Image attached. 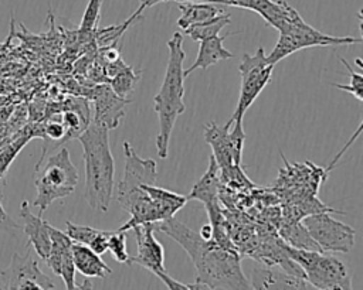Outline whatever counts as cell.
<instances>
[{
	"label": "cell",
	"instance_id": "29",
	"mask_svg": "<svg viewBox=\"0 0 363 290\" xmlns=\"http://www.w3.org/2000/svg\"><path fill=\"white\" fill-rule=\"evenodd\" d=\"M99 57L102 59V65L104 64H109V62H115V61H118L121 58L119 50L115 47V42L112 45H109V47L102 48L101 52H99Z\"/></svg>",
	"mask_w": 363,
	"mask_h": 290
},
{
	"label": "cell",
	"instance_id": "1",
	"mask_svg": "<svg viewBox=\"0 0 363 290\" xmlns=\"http://www.w3.org/2000/svg\"><path fill=\"white\" fill-rule=\"evenodd\" d=\"M164 235L176 240L190 256L197 270L193 289H250V280L245 277L240 255L234 248L218 245L213 239H203L187 225L174 219V216L156 222Z\"/></svg>",
	"mask_w": 363,
	"mask_h": 290
},
{
	"label": "cell",
	"instance_id": "8",
	"mask_svg": "<svg viewBox=\"0 0 363 290\" xmlns=\"http://www.w3.org/2000/svg\"><path fill=\"white\" fill-rule=\"evenodd\" d=\"M136 236V255L129 257V263H136L157 276L167 289L191 290L190 284L174 280L164 269V249L155 236V224H142L132 228Z\"/></svg>",
	"mask_w": 363,
	"mask_h": 290
},
{
	"label": "cell",
	"instance_id": "3",
	"mask_svg": "<svg viewBox=\"0 0 363 290\" xmlns=\"http://www.w3.org/2000/svg\"><path fill=\"white\" fill-rule=\"evenodd\" d=\"M169 59L164 72L163 82L159 92L153 98L155 112L159 119V132L156 136V150L160 158H166L169 154V141L173 126L177 117L186 110L183 102L184 96V75H183V61L186 52L183 50V35L182 33H173L172 38L167 41Z\"/></svg>",
	"mask_w": 363,
	"mask_h": 290
},
{
	"label": "cell",
	"instance_id": "17",
	"mask_svg": "<svg viewBox=\"0 0 363 290\" xmlns=\"http://www.w3.org/2000/svg\"><path fill=\"white\" fill-rule=\"evenodd\" d=\"M71 252L75 270H78L85 277L104 279L112 274V269L102 260L101 255L95 253L86 245L72 242Z\"/></svg>",
	"mask_w": 363,
	"mask_h": 290
},
{
	"label": "cell",
	"instance_id": "26",
	"mask_svg": "<svg viewBox=\"0 0 363 290\" xmlns=\"http://www.w3.org/2000/svg\"><path fill=\"white\" fill-rule=\"evenodd\" d=\"M108 250L118 263H129L130 255L126 249V232L123 231H109L108 236Z\"/></svg>",
	"mask_w": 363,
	"mask_h": 290
},
{
	"label": "cell",
	"instance_id": "21",
	"mask_svg": "<svg viewBox=\"0 0 363 290\" xmlns=\"http://www.w3.org/2000/svg\"><path fill=\"white\" fill-rule=\"evenodd\" d=\"M177 4L182 11L180 17L177 18V25L180 30H186L189 25L207 21L223 13L218 4L210 1H179Z\"/></svg>",
	"mask_w": 363,
	"mask_h": 290
},
{
	"label": "cell",
	"instance_id": "27",
	"mask_svg": "<svg viewBox=\"0 0 363 290\" xmlns=\"http://www.w3.org/2000/svg\"><path fill=\"white\" fill-rule=\"evenodd\" d=\"M340 61L345 64V66L349 71V76H350V83L347 85H342V83H332L335 88L345 91L347 93H350L352 96H354L357 100H363V76L360 72H354L352 69V66L349 65V62L345 58H340Z\"/></svg>",
	"mask_w": 363,
	"mask_h": 290
},
{
	"label": "cell",
	"instance_id": "28",
	"mask_svg": "<svg viewBox=\"0 0 363 290\" xmlns=\"http://www.w3.org/2000/svg\"><path fill=\"white\" fill-rule=\"evenodd\" d=\"M44 137H48L50 140H54V141L67 140V130L62 120L57 122L51 119L50 122H47L44 126Z\"/></svg>",
	"mask_w": 363,
	"mask_h": 290
},
{
	"label": "cell",
	"instance_id": "14",
	"mask_svg": "<svg viewBox=\"0 0 363 290\" xmlns=\"http://www.w3.org/2000/svg\"><path fill=\"white\" fill-rule=\"evenodd\" d=\"M20 216L23 219L24 233L28 236V243L33 246L35 253L45 260L51 248V239L48 233V222L41 215H34L27 201L21 202Z\"/></svg>",
	"mask_w": 363,
	"mask_h": 290
},
{
	"label": "cell",
	"instance_id": "5",
	"mask_svg": "<svg viewBox=\"0 0 363 290\" xmlns=\"http://www.w3.org/2000/svg\"><path fill=\"white\" fill-rule=\"evenodd\" d=\"M281 243L285 253L299 265L303 272V279L311 287L320 290L352 289L350 273L339 257L328 255V252L296 249L284 242Z\"/></svg>",
	"mask_w": 363,
	"mask_h": 290
},
{
	"label": "cell",
	"instance_id": "24",
	"mask_svg": "<svg viewBox=\"0 0 363 290\" xmlns=\"http://www.w3.org/2000/svg\"><path fill=\"white\" fill-rule=\"evenodd\" d=\"M140 74H142V71H135L132 66L125 64L108 81V83L116 95H119L121 98H129L133 93V91L140 79Z\"/></svg>",
	"mask_w": 363,
	"mask_h": 290
},
{
	"label": "cell",
	"instance_id": "11",
	"mask_svg": "<svg viewBox=\"0 0 363 290\" xmlns=\"http://www.w3.org/2000/svg\"><path fill=\"white\" fill-rule=\"evenodd\" d=\"M123 175L118 184V195L140 188L143 184H156L157 167L153 158H142L136 154L129 141H123ZM116 195V197H118Z\"/></svg>",
	"mask_w": 363,
	"mask_h": 290
},
{
	"label": "cell",
	"instance_id": "25",
	"mask_svg": "<svg viewBox=\"0 0 363 290\" xmlns=\"http://www.w3.org/2000/svg\"><path fill=\"white\" fill-rule=\"evenodd\" d=\"M101 6L102 0H89L86 8L82 14V20L79 24V34L82 37L92 35L98 28V21L101 17Z\"/></svg>",
	"mask_w": 363,
	"mask_h": 290
},
{
	"label": "cell",
	"instance_id": "22",
	"mask_svg": "<svg viewBox=\"0 0 363 290\" xmlns=\"http://www.w3.org/2000/svg\"><path fill=\"white\" fill-rule=\"evenodd\" d=\"M279 235L284 240V243L296 248V249H305V250H318L322 252L318 243L312 239L309 232L306 231L302 221H291L285 222L279 228Z\"/></svg>",
	"mask_w": 363,
	"mask_h": 290
},
{
	"label": "cell",
	"instance_id": "16",
	"mask_svg": "<svg viewBox=\"0 0 363 290\" xmlns=\"http://www.w3.org/2000/svg\"><path fill=\"white\" fill-rule=\"evenodd\" d=\"M233 34H235V33H227L224 35H214V37L199 41L200 45H199L197 58L187 69H183L184 78L189 76L196 69H207L208 66H211L220 61L233 58L234 54L223 45V41Z\"/></svg>",
	"mask_w": 363,
	"mask_h": 290
},
{
	"label": "cell",
	"instance_id": "20",
	"mask_svg": "<svg viewBox=\"0 0 363 290\" xmlns=\"http://www.w3.org/2000/svg\"><path fill=\"white\" fill-rule=\"evenodd\" d=\"M65 233L71 238L72 242H78L91 248L95 253L104 255L108 250V236L109 231H101L86 225H77L71 221L65 222Z\"/></svg>",
	"mask_w": 363,
	"mask_h": 290
},
{
	"label": "cell",
	"instance_id": "13",
	"mask_svg": "<svg viewBox=\"0 0 363 290\" xmlns=\"http://www.w3.org/2000/svg\"><path fill=\"white\" fill-rule=\"evenodd\" d=\"M303 277L295 276L275 265H257L251 272L250 289H309Z\"/></svg>",
	"mask_w": 363,
	"mask_h": 290
},
{
	"label": "cell",
	"instance_id": "9",
	"mask_svg": "<svg viewBox=\"0 0 363 290\" xmlns=\"http://www.w3.org/2000/svg\"><path fill=\"white\" fill-rule=\"evenodd\" d=\"M302 224L322 252L347 253L353 248L356 231L332 218L328 211L309 214L302 219Z\"/></svg>",
	"mask_w": 363,
	"mask_h": 290
},
{
	"label": "cell",
	"instance_id": "7",
	"mask_svg": "<svg viewBox=\"0 0 363 290\" xmlns=\"http://www.w3.org/2000/svg\"><path fill=\"white\" fill-rule=\"evenodd\" d=\"M272 65L267 62V55L264 47H259L255 54H244L238 65V72L241 76V86L238 102L234 113L224 127L230 129L231 124H242V117L247 109L254 103L258 95L262 92L265 85L269 82L272 75Z\"/></svg>",
	"mask_w": 363,
	"mask_h": 290
},
{
	"label": "cell",
	"instance_id": "4",
	"mask_svg": "<svg viewBox=\"0 0 363 290\" xmlns=\"http://www.w3.org/2000/svg\"><path fill=\"white\" fill-rule=\"evenodd\" d=\"M77 184L78 171L71 161L68 149H60L55 154L50 156L44 164L38 161L34 175L37 195L33 202L40 211L38 215H43L55 199L72 194Z\"/></svg>",
	"mask_w": 363,
	"mask_h": 290
},
{
	"label": "cell",
	"instance_id": "30",
	"mask_svg": "<svg viewBox=\"0 0 363 290\" xmlns=\"http://www.w3.org/2000/svg\"><path fill=\"white\" fill-rule=\"evenodd\" d=\"M0 226L4 228V229H9V228H18V225L16 222H13L11 218L7 216V214L4 212L1 204H0Z\"/></svg>",
	"mask_w": 363,
	"mask_h": 290
},
{
	"label": "cell",
	"instance_id": "31",
	"mask_svg": "<svg viewBox=\"0 0 363 290\" xmlns=\"http://www.w3.org/2000/svg\"><path fill=\"white\" fill-rule=\"evenodd\" d=\"M199 235H200L203 239H206V240L213 239V226H211V224H206V225H203V226L200 228Z\"/></svg>",
	"mask_w": 363,
	"mask_h": 290
},
{
	"label": "cell",
	"instance_id": "2",
	"mask_svg": "<svg viewBox=\"0 0 363 290\" xmlns=\"http://www.w3.org/2000/svg\"><path fill=\"white\" fill-rule=\"evenodd\" d=\"M85 166V199L96 211L106 212L113 191L115 163L109 147V130L89 122L77 137Z\"/></svg>",
	"mask_w": 363,
	"mask_h": 290
},
{
	"label": "cell",
	"instance_id": "18",
	"mask_svg": "<svg viewBox=\"0 0 363 290\" xmlns=\"http://www.w3.org/2000/svg\"><path fill=\"white\" fill-rule=\"evenodd\" d=\"M221 184V174H220V167L216 163L214 157H210L208 168L203 174V177L193 185L191 191L189 192L187 199H197L203 202L204 205L218 202V190Z\"/></svg>",
	"mask_w": 363,
	"mask_h": 290
},
{
	"label": "cell",
	"instance_id": "10",
	"mask_svg": "<svg viewBox=\"0 0 363 290\" xmlns=\"http://www.w3.org/2000/svg\"><path fill=\"white\" fill-rule=\"evenodd\" d=\"M4 289H55L54 282L38 267L28 252L26 256L14 253L6 270L1 272Z\"/></svg>",
	"mask_w": 363,
	"mask_h": 290
},
{
	"label": "cell",
	"instance_id": "23",
	"mask_svg": "<svg viewBox=\"0 0 363 290\" xmlns=\"http://www.w3.org/2000/svg\"><path fill=\"white\" fill-rule=\"evenodd\" d=\"M231 23V14H225V13H220L217 16H214L213 18L199 23V24H193L189 25L186 30H183V33L186 35H189L191 40L194 41H201L214 35H218V33Z\"/></svg>",
	"mask_w": 363,
	"mask_h": 290
},
{
	"label": "cell",
	"instance_id": "6",
	"mask_svg": "<svg viewBox=\"0 0 363 290\" xmlns=\"http://www.w3.org/2000/svg\"><path fill=\"white\" fill-rule=\"evenodd\" d=\"M362 38L356 37H335L329 34H323L303 21L302 17L291 23L282 31H279L278 42L269 55H267V62L269 65H275L281 59L288 55L309 47H336V45H350L359 44Z\"/></svg>",
	"mask_w": 363,
	"mask_h": 290
},
{
	"label": "cell",
	"instance_id": "15",
	"mask_svg": "<svg viewBox=\"0 0 363 290\" xmlns=\"http://www.w3.org/2000/svg\"><path fill=\"white\" fill-rule=\"evenodd\" d=\"M230 129L227 127H220L216 123H210L204 127V139L211 146L213 149V157L216 163L220 167V174L221 177L225 175L234 166V156H233V149L230 143Z\"/></svg>",
	"mask_w": 363,
	"mask_h": 290
},
{
	"label": "cell",
	"instance_id": "19",
	"mask_svg": "<svg viewBox=\"0 0 363 290\" xmlns=\"http://www.w3.org/2000/svg\"><path fill=\"white\" fill-rule=\"evenodd\" d=\"M142 188L149 194V197L160 216V221L174 216L176 212L179 209H182L186 205V202L189 201L186 195H180L170 190L156 187V184H143Z\"/></svg>",
	"mask_w": 363,
	"mask_h": 290
},
{
	"label": "cell",
	"instance_id": "12",
	"mask_svg": "<svg viewBox=\"0 0 363 290\" xmlns=\"http://www.w3.org/2000/svg\"><path fill=\"white\" fill-rule=\"evenodd\" d=\"M92 100L95 106L92 122L108 130H113L119 126L125 116L126 106L130 103L129 98H121L116 95L106 82L95 85L92 91Z\"/></svg>",
	"mask_w": 363,
	"mask_h": 290
},
{
	"label": "cell",
	"instance_id": "32",
	"mask_svg": "<svg viewBox=\"0 0 363 290\" xmlns=\"http://www.w3.org/2000/svg\"><path fill=\"white\" fill-rule=\"evenodd\" d=\"M162 1H170V0H140V3H143L146 7H150L156 3H162ZM173 1H194V0H173Z\"/></svg>",
	"mask_w": 363,
	"mask_h": 290
}]
</instances>
